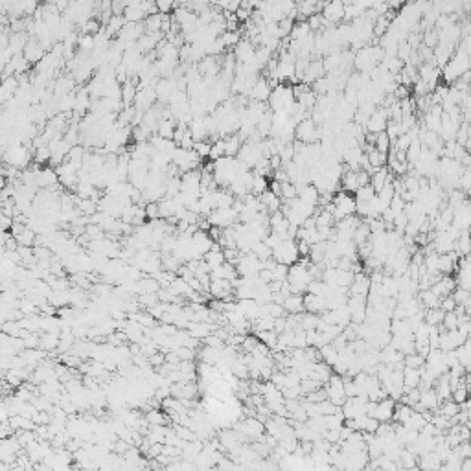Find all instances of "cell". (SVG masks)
I'll return each mask as SVG.
<instances>
[{"mask_svg": "<svg viewBox=\"0 0 471 471\" xmlns=\"http://www.w3.org/2000/svg\"><path fill=\"white\" fill-rule=\"evenodd\" d=\"M175 127H177V122L173 120V118L159 120V127H156V133H159V136H162V138L172 140V138H173V133H175Z\"/></svg>", "mask_w": 471, "mask_h": 471, "instance_id": "cell-17", "label": "cell"}, {"mask_svg": "<svg viewBox=\"0 0 471 471\" xmlns=\"http://www.w3.org/2000/svg\"><path fill=\"white\" fill-rule=\"evenodd\" d=\"M418 383H420V368L403 366V392L418 386Z\"/></svg>", "mask_w": 471, "mask_h": 471, "instance_id": "cell-12", "label": "cell"}, {"mask_svg": "<svg viewBox=\"0 0 471 471\" xmlns=\"http://www.w3.org/2000/svg\"><path fill=\"white\" fill-rule=\"evenodd\" d=\"M256 337L260 343H263L267 348H274L276 346V341H278V333L274 330H263V332H258Z\"/></svg>", "mask_w": 471, "mask_h": 471, "instance_id": "cell-25", "label": "cell"}, {"mask_svg": "<svg viewBox=\"0 0 471 471\" xmlns=\"http://www.w3.org/2000/svg\"><path fill=\"white\" fill-rule=\"evenodd\" d=\"M203 260L210 265V269L217 267V265H221V263L225 262V254H223V249L219 247V243H215L212 245V249H210L206 254L203 256Z\"/></svg>", "mask_w": 471, "mask_h": 471, "instance_id": "cell-11", "label": "cell"}, {"mask_svg": "<svg viewBox=\"0 0 471 471\" xmlns=\"http://www.w3.org/2000/svg\"><path fill=\"white\" fill-rule=\"evenodd\" d=\"M57 173H55L54 168H43V170H37L35 172V186L44 188V190H50V188L57 184Z\"/></svg>", "mask_w": 471, "mask_h": 471, "instance_id": "cell-7", "label": "cell"}, {"mask_svg": "<svg viewBox=\"0 0 471 471\" xmlns=\"http://www.w3.org/2000/svg\"><path fill=\"white\" fill-rule=\"evenodd\" d=\"M374 147H375L377 151H381V153H388V151H390L392 142H390V138H388V134H386L385 131H379V133H375Z\"/></svg>", "mask_w": 471, "mask_h": 471, "instance_id": "cell-28", "label": "cell"}, {"mask_svg": "<svg viewBox=\"0 0 471 471\" xmlns=\"http://www.w3.org/2000/svg\"><path fill=\"white\" fill-rule=\"evenodd\" d=\"M155 6L161 13H170L175 8V0H155Z\"/></svg>", "mask_w": 471, "mask_h": 471, "instance_id": "cell-40", "label": "cell"}, {"mask_svg": "<svg viewBox=\"0 0 471 471\" xmlns=\"http://www.w3.org/2000/svg\"><path fill=\"white\" fill-rule=\"evenodd\" d=\"M193 144H195V140H193V136L190 134V131L186 129L184 136H182L181 142H179V147H182V149H193Z\"/></svg>", "mask_w": 471, "mask_h": 471, "instance_id": "cell-41", "label": "cell"}, {"mask_svg": "<svg viewBox=\"0 0 471 471\" xmlns=\"http://www.w3.org/2000/svg\"><path fill=\"white\" fill-rule=\"evenodd\" d=\"M412 414L411 405H405V403L398 402L396 407H394V414H392V420H396L398 423H403L409 416Z\"/></svg>", "mask_w": 471, "mask_h": 471, "instance_id": "cell-26", "label": "cell"}, {"mask_svg": "<svg viewBox=\"0 0 471 471\" xmlns=\"http://www.w3.org/2000/svg\"><path fill=\"white\" fill-rule=\"evenodd\" d=\"M416 458H418V456H416V455H412L411 451L402 449V451H400V458H398V466L409 467V469H412V467H418Z\"/></svg>", "mask_w": 471, "mask_h": 471, "instance_id": "cell-29", "label": "cell"}, {"mask_svg": "<svg viewBox=\"0 0 471 471\" xmlns=\"http://www.w3.org/2000/svg\"><path fill=\"white\" fill-rule=\"evenodd\" d=\"M44 52H46V50L41 46V43H39L35 37H32L26 43L24 50H22V55H24V59H26L28 63L32 64V63H39V61L44 57Z\"/></svg>", "mask_w": 471, "mask_h": 471, "instance_id": "cell-6", "label": "cell"}, {"mask_svg": "<svg viewBox=\"0 0 471 471\" xmlns=\"http://www.w3.org/2000/svg\"><path fill=\"white\" fill-rule=\"evenodd\" d=\"M364 155H366V159H368L370 166L375 168V170L386 164V153H381V151H377L375 147L372 151H368V153H364Z\"/></svg>", "mask_w": 471, "mask_h": 471, "instance_id": "cell-27", "label": "cell"}, {"mask_svg": "<svg viewBox=\"0 0 471 471\" xmlns=\"http://www.w3.org/2000/svg\"><path fill=\"white\" fill-rule=\"evenodd\" d=\"M265 307H267L269 317H273V319H278V317H285V315H287V313H285V309H284V305L276 304V302H269V304H265Z\"/></svg>", "mask_w": 471, "mask_h": 471, "instance_id": "cell-37", "label": "cell"}, {"mask_svg": "<svg viewBox=\"0 0 471 471\" xmlns=\"http://www.w3.org/2000/svg\"><path fill=\"white\" fill-rule=\"evenodd\" d=\"M217 467H219V469H234L236 462H230L228 458H221V460L217 462Z\"/></svg>", "mask_w": 471, "mask_h": 471, "instance_id": "cell-42", "label": "cell"}, {"mask_svg": "<svg viewBox=\"0 0 471 471\" xmlns=\"http://www.w3.org/2000/svg\"><path fill=\"white\" fill-rule=\"evenodd\" d=\"M328 309L326 298L321 296V294H313V293H305L304 294V311H309V313H317L321 315Z\"/></svg>", "mask_w": 471, "mask_h": 471, "instance_id": "cell-8", "label": "cell"}, {"mask_svg": "<svg viewBox=\"0 0 471 471\" xmlns=\"http://www.w3.org/2000/svg\"><path fill=\"white\" fill-rule=\"evenodd\" d=\"M4 188H6V177H4V175H0V192H2Z\"/></svg>", "mask_w": 471, "mask_h": 471, "instance_id": "cell-43", "label": "cell"}, {"mask_svg": "<svg viewBox=\"0 0 471 471\" xmlns=\"http://www.w3.org/2000/svg\"><path fill=\"white\" fill-rule=\"evenodd\" d=\"M280 192H282V199H285V201H291V199H294L296 195H298L296 186L289 181L282 182V190H280Z\"/></svg>", "mask_w": 471, "mask_h": 471, "instance_id": "cell-35", "label": "cell"}, {"mask_svg": "<svg viewBox=\"0 0 471 471\" xmlns=\"http://www.w3.org/2000/svg\"><path fill=\"white\" fill-rule=\"evenodd\" d=\"M324 66H322V61L321 59H313V61H309V64H307V68H305V74L304 77H302V81H305V83H313V81L321 80V77H324Z\"/></svg>", "mask_w": 471, "mask_h": 471, "instance_id": "cell-10", "label": "cell"}, {"mask_svg": "<svg viewBox=\"0 0 471 471\" xmlns=\"http://www.w3.org/2000/svg\"><path fill=\"white\" fill-rule=\"evenodd\" d=\"M210 147H212V142H208V140H199V142L193 144V151L197 153V156L201 161H203L204 156L210 155Z\"/></svg>", "mask_w": 471, "mask_h": 471, "instance_id": "cell-34", "label": "cell"}, {"mask_svg": "<svg viewBox=\"0 0 471 471\" xmlns=\"http://www.w3.org/2000/svg\"><path fill=\"white\" fill-rule=\"evenodd\" d=\"M149 144L151 147L155 151H162V153H170L172 155V151L177 147V144L173 142V140H168V138H162V136H151L149 138Z\"/></svg>", "mask_w": 471, "mask_h": 471, "instance_id": "cell-15", "label": "cell"}, {"mask_svg": "<svg viewBox=\"0 0 471 471\" xmlns=\"http://www.w3.org/2000/svg\"><path fill=\"white\" fill-rule=\"evenodd\" d=\"M469 353H471V343H469V337H467L466 341H464V344H460V346L455 348L456 361H458L467 372H469Z\"/></svg>", "mask_w": 471, "mask_h": 471, "instance_id": "cell-16", "label": "cell"}, {"mask_svg": "<svg viewBox=\"0 0 471 471\" xmlns=\"http://www.w3.org/2000/svg\"><path fill=\"white\" fill-rule=\"evenodd\" d=\"M206 219L210 221V225L219 226V228H226L238 223V212L234 208H215L212 210Z\"/></svg>", "mask_w": 471, "mask_h": 471, "instance_id": "cell-2", "label": "cell"}, {"mask_svg": "<svg viewBox=\"0 0 471 471\" xmlns=\"http://www.w3.org/2000/svg\"><path fill=\"white\" fill-rule=\"evenodd\" d=\"M341 188H343L344 192H348V193L355 192V190L359 188L357 175H355V172H353V170H348L346 173H343V175H341Z\"/></svg>", "mask_w": 471, "mask_h": 471, "instance_id": "cell-18", "label": "cell"}, {"mask_svg": "<svg viewBox=\"0 0 471 471\" xmlns=\"http://www.w3.org/2000/svg\"><path fill=\"white\" fill-rule=\"evenodd\" d=\"M251 252H254V254H256L260 262H265V260H269V258H271V254H273V251H271V249H269V247L265 245L263 241H256V243L252 245Z\"/></svg>", "mask_w": 471, "mask_h": 471, "instance_id": "cell-31", "label": "cell"}, {"mask_svg": "<svg viewBox=\"0 0 471 471\" xmlns=\"http://www.w3.org/2000/svg\"><path fill=\"white\" fill-rule=\"evenodd\" d=\"M418 300L422 302L423 309H431V307H438L440 296H436L431 289H423L418 294Z\"/></svg>", "mask_w": 471, "mask_h": 471, "instance_id": "cell-20", "label": "cell"}, {"mask_svg": "<svg viewBox=\"0 0 471 471\" xmlns=\"http://www.w3.org/2000/svg\"><path fill=\"white\" fill-rule=\"evenodd\" d=\"M285 313H302L304 311V296L302 294H289L284 300Z\"/></svg>", "mask_w": 471, "mask_h": 471, "instance_id": "cell-13", "label": "cell"}, {"mask_svg": "<svg viewBox=\"0 0 471 471\" xmlns=\"http://www.w3.org/2000/svg\"><path fill=\"white\" fill-rule=\"evenodd\" d=\"M35 232L32 230V228H24V230L21 232V234H17V236H13L15 238V241L19 243V245H24V247H32L33 243H35Z\"/></svg>", "mask_w": 471, "mask_h": 471, "instance_id": "cell-30", "label": "cell"}, {"mask_svg": "<svg viewBox=\"0 0 471 471\" xmlns=\"http://www.w3.org/2000/svg\"><path fill=\"white\" fill-rule=\"evenodd\" d=\"M403 364H405V366H411V368H422L423 364H425V357H422V355L416 352L407 353V355L403 357Z\"/></svg>", "mask_w": 471, "mask_h": 471, "instance_id": "cell-33", "label": "cell"}, {"mask_svg": "<svg viewBox=\"0 0 471 471\" xmlns=\"http://www.w3.org/2000/svg\"><path fill=\"white\" fill-rule=\"evenodd\" d=\"M423 423H425V420H423L422 412L412 411V414L407 418V420H405V422L402 423V425H403L405 429H411V431H418V433H420V429L423 427Z\"/></svg>", "mask_w": 471, "mask_h": 471, "instance_id": "cell-24", "label": "cell"}, {"mask_svg": "<svg viewBox=\"0 0 471 471\" xmlns=\"http://www.w3.org/2000/svg\"><path fill=\"white\" fill-rule=\"evenodd\" d=\"M296 133H294V138L300 140V142H304V144H307V142H315L317 138H321V131L315 127V122L313 120H309V118H305V120H302V122L296 123V129H294Z\"/></svg>", "mask_w": 471, "mask_h": 471, "instance_id": "cell-3", "label": "cell"}, {"mask_svg": "<svg viewBox=\"0 0 471 471\" xmlns=\"http://www.w3.org/2000/svg\"><path fill=\"white\" fill-rule=\"evenodd\" d=\"M197 353H199V359L206 364H215L221 357V350L212 348V346H206V344H204V348Z\"/></svg>", "mask_w": 471, "mask_h": 471, "instance_id": "cell-21", "label": "cell"}, {"mask_svg": "<svg viewBox=\"0 0 471 471\" xmlns=\"http://www.w3.org/2000/svg\"><path fill=\"white\" fill-rule=\"evenodd\" d=\"M442 326H444L445 330H455V328L458 326L456 315L453 313V311H445V313H444V319H442Z\"/></svg>", "mask_w": 471, "mask_h": 471, "instance_id": "cell-39", "label": "cell"}, {"mask_svg": "<svg viewBox=\"0 0 471 471\" xmlns=\"http://www.w3.org/2000/svg\"><path fill=\"white\" fill-rule=\"evenodd\" d=\"M134 96H136V85L133 83V80H127L125 83H122V103L123 107H127L134 102Z\"/></svg>", "mask_w": 471, "mask_h": 471, "instance_id": "cell-19", "label": "cell"}, {"mask_svg": "<svg viewBox=\"0 0 471 471\" xmlns=\"http://www.w3.org/2000/svg\"><path fill=\"white\" fill-rule=\"evenodd\" d=\"M273 260H276L278 263H285V265H291V263L298 262V249H296V241L294 240H282L280 245H276L273 249Z\"/></svg>", "mask_w": 471, "mask_h": 471, "instance_id": "cell-1", "label": "cell"}, {"mask_svg": "<svg viewBox=\"0 0 471 471\" xmlns=\"http://www.w3.org/2000/svg\"><path fill=\"white\" fill-rule=\"evenodd\" d=\"M145 423L147 425H166V423H170V418H168V414L156 411V409H149L145 414Z\"/></svg>", "mask_w": 471, "mask_h": 471, "instance_id": "cell-22", "label": "cell"}, {"mask_svg": "<svg viewBox=\"0 0 471 471\" xmlns=\"http://www.w3.org/2000/svg\"><path fill=\"white\" fill-rule=\"evenodd\" d=\"M175 352H177V355H179V359H181V361H193V359H195V353H197V350L188 348V346L181 344V346H177V348H175Z\"/></svg>", "mask_w": 471, "mask_h": 471, "instance_id": "cell-36", "label": "cell"}, {"mask_svg": "<svg viewBox=\"0 0 471 471\" xmlns=\"http://www.w3.org/2000/svg\"><path fill=\"white\" fill-rule=\"evenodd\" d=\"M39 346L43 350H55L59 346V333H52V332H44V335L39 339Z\"/></svg>", "mask_w": 471, "mask_h": 471, "instance_id": "cell-23", "label": "cell"}, {"mask_svg": "<svg viewBox=\"0 0 471 471\" xmlns=\"http://www.w3.org/2000/svg\"><path fill=\"white\" fill-rule=\"evenodd\" d=\"M4 68H6V63H4V59L0 57V74H4Z\"/></svg>", "mask_w": 471, "mask_h": 471, "instance_id": "cell-44", "label": "cell"}, {"mask_svg": "<svg viewBox=\"0 0 471 471\" xmlns=\"http://www.w3.org/2000/svg\"><path fill=\"white\" fill-rule=\"evenodd\" d=\"M394 407H396V400H381L375 403L374 411L368 412V416L375 418L377 422H392V414H394Z\"/></svg>", "mask_w": 471, "mask_h": 471, "instance_id": "cell-4", "label": "cell"}, {"mask_svg": "<svg viewBox=\"0 0 471 471\" xmlns=\"http://www.w3.org/2000/svg\"><path fill=\"white\" fill-rule=\"evenodd\" d=\"M451 296L455 298V302H456L458 305L469 307L471 296H469V291H467V289H462V287H455V289H453V293H451Z\"/></svg>", "mask_w": 471, "mask_h": 471, "instance_id": "cell-32", "label": "cell"}, {"mask_svg": "<svg viewBox=\"0 0 471 471\" xmlns=\"http://www.w3.org/2000/svg\"><path fill=\"white\" fill-rule=\"evenodd\" d=\"M456 287V282L455 278H451V276H447V274H444L442 278L438 280V282H434L429 289L433 291L436 296H445V294H451L453 293V289Z\"/></svg>", "mask_w": 471, "mask_h": 471, "instance_id": "cell-9", "label": "cell"}, {"mask_svg": "<svg viewBox=\"0 0 471 471\" xmlns=\"http://www.w3.org/2000/svg\"><path fill=\"white\" fill-rule=\"evenodd\" d=\"M418 402L422 403L425 409H429V411H434V409H438V405H440L438 396H436L434 388H425V390H420V400H418Z\"/></svg>", "mask_w": 471, "mask_h": 471, "instance_id": "cell-14", "label": "cell"}, {"mask_svg": "<svg viewBox=\"0 0 471 471\" xmlns=\"http://www.w3.org/2000/svg\"><path fill=\"white\" fill-rule=\"evenodd\" d=\"M145 210V219H161V212H159V203L151 201L144 206Z\"/></svg>", "mask_w": 471, "mask_h": 471, "instance_id": "cell-38", "label": "cell"}, {"mask_svg": "<svg viewBox=\"0 0 471 471\" xmlns=\"http://www.w3.org/2000/svg\"><path fill=\"white\" fill-rule=\"evenodd\" d=\"M212 245H214V240L210 238L206 230H197L192 234V247L199 258H203L212 249Z\"/></svg>", "mask_w": 471, "mask_h": 471, "instance_id": "cell-5", "label": "cell"}]
</instances>
